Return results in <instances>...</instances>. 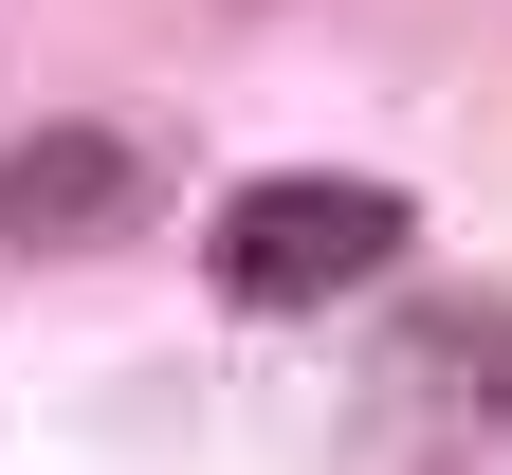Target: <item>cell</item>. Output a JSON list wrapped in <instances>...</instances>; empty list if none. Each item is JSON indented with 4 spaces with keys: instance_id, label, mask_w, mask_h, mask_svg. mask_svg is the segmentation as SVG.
<instances>
[{
    "instance_id": "obj_1",
    "label": "cell",
    "mask_w": 512,
    "mask_h": 475,
    "mask_svg": "<svg viewBox=\"0 0 512 475\" xmlns=\"http://www.w3.org/2000/svg\"><path fill=\"white\" fill-rule=\"evenodd\" d=\"M366 275H403V201L384 183H238L220 201V293L238 311H330Z\"/></svg>"
},
{
    "instance_id": "obj_2",
    "label": "cell",
    "mask_w": 512,
    "mask_h": 475,
    "mask_svg": "<svg viewBox=\"0 0 512 475\" xmlns=\"http://www.w3.org/2000/svg\"><path fill=\"white\" fill-rule=\"evenodd\" d=\"M128 220H147V147H128V128H37V147L0 165V238L19 256H92Z\"/></svg>"
}]
</instances>
